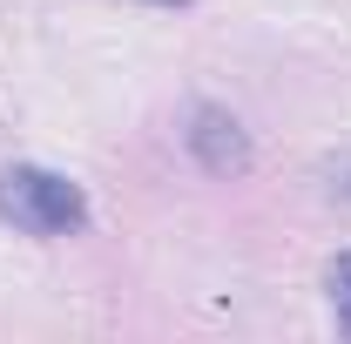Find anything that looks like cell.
<instances>
[{
    "mask_svg": "<svg viewBox=\"0 0 351 344\" xmlns=\"http://www.w3.org/2000/svg\"><path fill=\"white\" fill-rule=\"evenodd\" d=\"M0 223H14L27 236H75L88 223V196L82 182L41 169V162H14V169H0Z\"/></svg>",
    "mask_w": 351,
    "mask_h": 344,
    "instance_id": "6da1fadb",
    "label": "cell"
},
{
    "mask_svg": "<svg viewBox=\"0 0 351 344\" xmlns=\"http://www.w3.org/2000/svg\"><path fill=\"white\" fill-rule=\"evenodd\" d=\"M182 142H189L196 169L217 175V182H237V175H250V162H257V149H250V129H243L230 108H217V101L189 108V129H182Z\"/></svg>",
    "mask_w": 351,
    "mask_h": 344,
    "instance_id": "7a4b0ae2",
    "label": "cell"
},
{
    "mask_svg": "<svg viewBox=\"0 0 351 344\" xmlns=\"http://www.w3.org/2000/svg\"><path fill=\"white\" fill-rule=\"evenodd\" d=\"M331 304H338V324L351 331V250L331 263Z\"/></svg>",
    "mask_w": 351,
    "mask_h": 344,
    "instance_id": "3957f363",
    "label": "cell"
},
{
    "mask_svg": "<svg viewBox=\"0 0 351 344\" xmlns=\"http://www.w3.org/2000/svg\"><path fill=\"white\" fill-rule=\"evenodd\" d=\"M324 189H331V196H338V203H351V156H331V162H324Z\"/></svg>",
    "mask_w": 351,
    "mask_h": 344,
    "instance_id": "277c9868",
    "label": "cell"
},
{
    "mask_svg": "<svg viewBox=\"0 0 351 344\" xmlns=\"http://www.w3.org/2000/svg\"><path fill=\"white\" fill-rule=\"evenodd\" d=\"M162 7H182V0H162Z\"/></svg>",
    "mask_w": 351,
    "mask_h": 344,
    "instance_id": "5b68a950",
    "label": "cell"
}]
</instances>
